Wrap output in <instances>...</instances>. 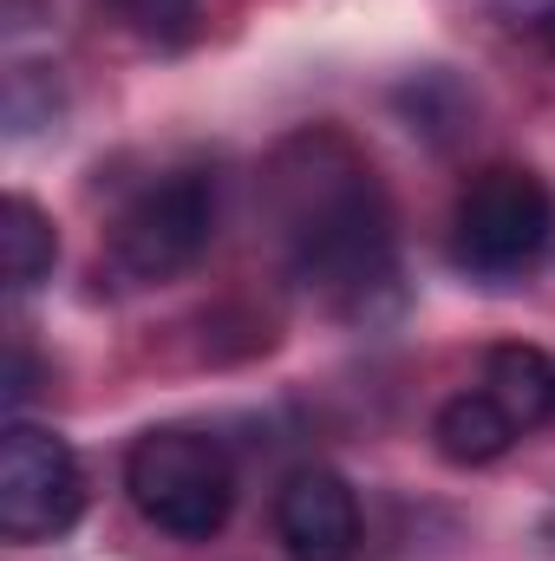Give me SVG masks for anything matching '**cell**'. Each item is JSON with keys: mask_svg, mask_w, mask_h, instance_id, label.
Wrapping results in <instances>:
<instances>
[{"mask_svg": "<svg viewBox=\"0 0 555 561\" xmlns=\"http://www.w3.org/2000/svg\"><path fill=\"white\" fill-rule=\"evenodd\" d=\"M269 222L287 255V275L340 313L373 320V294H386L393 268V203L373 163L340 131H301L269 157Z\"/></svg>", "mask_w": 555, "mask_h": 561, "instance_id": "obj_1", "label": "cell"}, {"mask_svg": "<svg viewBox=\"0 0 555 561\" xmlns=\"http://www.w3.org/2000/svg\"><path fill=\"white\" fill-rule=\"evenodd\" d=\"M125 490H132L138 516L157 536L209 542L229 523V510H236V463H229V450L209 431L157 424L125 457Z\"/></svg>", "mask_w": 555, "mask_h": 561, "instance_id": "obj_2", "label": "cell"}, {"mask_svg": "<svg viewBox=\"0 0 555 561\" xmlns=\"http://www.w3.org/2000/svg\"><path fill=\"white\" fill-rule=\"evenodd\" d=\"M555 249V190L523 163H490L451 209V255L464 275H530Z\"/></svg>", "mask_w": 555, "mask_h": 561, "instance_id": "obj_3", "label": "cell"}, {"mask_svg": "<svg viewBox=\"0 0 555 561\" xmlns=\"http://www.w3.org/2000/svg\"><path fill=\"white\" fill-rule=\"evenodd\" d=\"M216 236V176L203 170H170L150 190H138L105 242L112 275L150 287V280H177Z\"/></svg>", "mask_w": 555, "mask_h": 561, "instance_id": "obj_4", "label": "cell"}, {"mask_svg": "<svg viewBox=\"0 0 555 561\" xmlns=\"http://www.w3.org/2000/svg\"><path fill=\"white\" fill-rule=\"evenodd\" d=\"M86 477L59 431L7 424L0 431V536L7 542H53L79 523Z\"/></svg>", "mask_w": 555, "mask_h": 561, "instance_id": "obj_5", "label": "cell"}, {"mask_svg": "<svg viewBox=\"0 0 555 561\" xmlns=\"http://www.w3.org/2000/svg\"><path fill=\"white\" fill-rule=\"evenodd\" d=\"M275 536L287 561H353L360 556L353 483L327 463H301L275 490Z\"/></svg>", "mask_w": 555, "mask_h": 561, "instance_id": "obj_6", "label": "cell"}, {"mask_svg": "<svg viewBox=\"0 0 555 561\" xmlns=\"http://www.w3.org/2000/svg\"><path fill=\"white\" fill-rule=\"evenodd\" d=\"M477 392H490L517 431H536V424L555 419V359L543 346L503 340V346L484 353V386Z\"/></svg>", "mask_w": 555, "mask_h": 561, "instance_id": "obj_7", "label": "cell"}, {"mask_svg": "<svg viewBox=\"0 0 555 561\" xmlns=\"http://www.w3.org/2000/svg\"><path fill=\"white\" fill-rule=\"evenodd\" d=\"M431 444H438L444 463H457V470H484V463H497V457L517 444V424L503 419V405H497L490 392H457V399L438 405V419H431Z\"/></svg>", "mask_w": 555, "mask_h": 561, "instance_id": "obj_8", "label": "cell"}, {"mask_svg": "<svg viewBox=\"0 0 555 561\" xmlns=\"http://www.w3.org/2000/svg\"><path fill=\"white\" fill-rule=\"evenodd\" d=\"M53 262H59V229H53V216L33 203V196H7L0 203V275L13 294H26V287H39V280L53 275Z\"/></svg>", "mask_w": 555, "mask_h": 561, "instance_id": "obj_9", "label": "cell"}, {"mask_svg": "<svg viewBox=\"0 0 555 561\" xmlns=\"http://www.w3.org/2000/svg\"><path fill=\"white\" fill-rule=\"evenodd\" d=\"M125 7H132L138 20H150V26H157V20H183L196 0H125Z\"/></svg>", "mask_w": 555, "mask_h": 561, "instance_id": "obj_10", "label": "cell"}, {"mask_svg": "<svg viewBox=\"0 0 555 561\" xmlns=\"http://www.w3.org/2000/svg\"><path fill=\"white\" fill-rule=\"evenodd\" d=\"M536 33H543V46H550V53H555V7H550V13H543V20H536Z\"/></svg>", "mask_w": 555, "mask_h": 561, "instance_id": "obj_11", "label": "cell"}]
</instances>
